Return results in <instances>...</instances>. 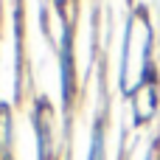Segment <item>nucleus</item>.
Instances as JSON below:
<instances>
[{"label": "nucleus", "instance_id": "obj_1", "mask_svg": "<svg viewBox=\"0 0 160 160\" xmlns=\"http://www.w3.org/2000/svg\"><path fill=\"white\" fill-rule=\"evenodd\" d=\"M87 160H104V138H101V132L93 135V146H90V158Z\"/></svg>", "mask_w": 160, "mask_h": 160}]
</instances>
